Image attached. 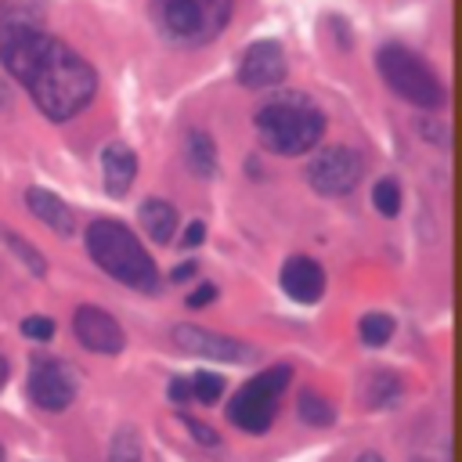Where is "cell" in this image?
Masks as SVG:
<instances>
[{
    "mask_svg": "<svg viewBox=\"0 0 462 462\" xmlns=\"http://www.w3.org/2000/svg\"><path fill=\"white\" fill-rule=\"evenodd\" d=\"M0 61L22 87H29L32 101L54 123L72 119L94 101V69L69 43L47 36L40 22L0 18Z\"/></svg>",
    "mask_w": 462,
    "mask_h": 462,
    "instance_id": "obj_1",
    "label": "cell"
},
{
    "mask_svg": "<svg viewBox=\"0 0 462 462\" xmlns=\"http://www.w3.org/2000/svg\"><path fill=\"white\" fill-rule=\"evenodd\" d=\"M87 253L116 282H123V285H130L137 292H155V285H159L155 260L144 253V245L137 242V235L126 224H119V220H94L87 227Z\"/></svg>",
    "mask_w": 462,
    "mask_h": 462,
    "instance_id": "obj_2",
    "label": "cell"
},
{
    "mask_svg": "<svg viewBox=\"0 0 462 462\" xmlns=\"http://www.w3.org/2000/svg\"><path fill=\"white\" fill-rule=\"evenodd\" d=\"M260 144L274 155H303L325 134V116L307 97H274L256 112Z\"/></svg>",
    "mask_w": 462,
    "mask_h": 462,
    "instance_id": "obj_3",
    "label": "cell"
},
{
    "mask_svg": "<svg viewBox=\"0 0 462 462\" xmlns=\"http://www.w3.org/2000/svg\"><path fill=\"white\" fill-rule=\"evenodd\" d=\"M235 0H152L155 25L170 43L202 47L220 36Z\"/></svg>",
    "mask_w": 462,
    "mask_h": 462,
    "instance_id": "obj_4",
    "label": "cell"
},
{
    "mask_svg": "<svg viewBox=\"0 0 462 462\" xmlns=\"http://www.w3.org/2000/svg\"><path fill=\"white\" fill-rule=\"evenodd\" d=\"M375 65H379V76L386 79V87L419 105V108H440L444 105V87H440V76L408 47L401 43H386L379 54H375Z\"/></svg>",
    "mask_w": 462,
    "mask_h": 462,
    "instance_id": "obj_5",
    "label": "cell"
},
{
    "mask_svg": "<svg viewBox=\"0 0 462 462\" xmlns=\"http://www.w3.org/2000/svg\"><path fill=\"white\" fill-rule=\"evenodd\" d=\"M289 375H292L289 365H274V368L253 375V379L231 397L227 419H231L238 430H245V433H267L271 422H274V415H278V397H282V390L289 386Z\"/></svg>",
    "mask_w": 462,
    "mask_h": 462,
    "instance_id": "obj_6",
    "label": "cell"
},
{
    "mask_svg": "<svg viewBox=\"0 0 462 462\" xmlns=\"http://www.w3.org/2000/svg\"><path fill=\"white\" fill-rule=\"evenodd\" d=\"M361 155L346 144H328L321 148L310 166H307V180L318 195H328V199H339V195H350L361 180Z\"/></svg>",
    "mask_w": 462,
    "mask_h": 462,
    "instance_id": "obj_7",
    "label": "cell"
},
{
    "mask_svg": "<svg viewBox=\"0 0 462 462\" xmlns=\"http://www.w3.org/2000/svg\"><path fill=\"white\" fill-rule=\"evenodd\" d=\"M29 397L43 411H65L76 397V375L65 361L54 357H36L29 372Z\"/></svg>",
    "mask_w": 462,
    "mask_h": 462,
    "instance_id": "obj_8",
    "label": "cell"
},
{
    "mask_svg": "<svg viewBox=\"0 0 462 462\" xmlns=\"http://www.w3.org/2000/svg\"><path fill=\"white\" fill-rule=\"evenodd\" d=\"M173 343L184 354H199V357H213V361H253L256 357L253 346H245L231 336H220L213 328H202V325H177Z\"/></svg>",
    "mask_w": 462,
    "mask_h": 462,
    "instance_id": "obj_9",
    "label": "cell"
},
{
    "mask_svg": "<svg viewBox=\"0 0 462 462\" xmlns=\"http://www.w3.org/2000/svg\"><path fill=\"white\" fill-rule=\"evenodd\" d=\"M72 332H76V339H79L87 350H94V354H119V350L126 346L123 325H119L108 310H101V307H94V303H87V307L76 310Z\"/></svg>",
    "mask_w": 462,
    "mask_h": 462,
    "instance_id": "obj_10",
    "label": "cell"
},
{
    "mask_svg": "<svg viewBox=\"0 0 462 462\" xmlns=\"http://www.w3.org/2000/svg\"><path fill=\"white\" fill-rule=\"evenodd\" d=\"M289 65H285V51L274 40H260L242 54V69H238V83L249 90H263V87H278L285 79Z\"/></svg>",
    "mask_w": 462,
    "mask_h": 462,
    "instance_id": "obj_11",
    "label": "cell"
},
{
    "mask_svg": "<svg viewBox=\"0 0 462 462\" xmlns=\"http://www.w3.org/2000/svg\"><path fill=\"white\" fill-rule=\"evenodd\" d=\"M282 289L296 303H318L321 292H325V271H321V263L310 260V256H292L282 267Z\"/></svg>",
    "mask_w": 462,
    "mask_h": 462,
    "instance_id": "obj_12",
    "label": "cell"
},
{
    "mask_svg": "<svg viewBox=\"0 0 462 462\" xmlns=\"http://www.w3.org/2000/svg\"><path fill=\"white\" fill-rule=\"evenodd\" d=\"M101 173H105V191H108L112 199H119V195L130 191V184H134V177H137V155H134L126 144L112 141V144L101 152Z\"/></svg>",
    "mask_w": 462,
    "mask_h": 462,
    "instance_id": "obj_13",
    "label": "cell"
},
{
    "mask_svg": "<svg viewBox=\"0 0 462 462\" xmlns=\"http://www.w3.org/2000/svg\"><path fill=\"white\" fill-rule=\"evenodd\" d=\"M25 206H29V213H36L51 231H58V235H72V231H76L72 209H69L54 191H47V188H29V191H25Z\"/></svg>",
    "mask_w": 462,
    "mask_h": 462,
    "instance_id": "obj_14",
    "label": "cell"
},
{
    "mask_svg": "<svg viewBox=\"0 0 462 462\" xmlns=\"http://www.w3.org/2000/svg\"><path fill=\"white\" fill-rule=\"evenodd\" d=\"M141 224H144V231H148L152 242H159V245L173 242V231H177V209H173V202H166V199H144L141 202Z\"/></svg>",
    "mask_w": 462,
    "mask_h": 462,
    "instance_id": "obj_15",
    "label": "cell"
},
{
    "mask_svg": "<svg viewBox=\"0 0 462 462\" xmlns=\"http://www.w3.org/2000/svg\"><path fill=\"white\" fill-rule=\"evenodd\" d=\"M401 393H404V383H401V375H393V372H372L368 379H365V404L368 408H393L397 401H401Z\"/></svg>",
    "mask_w": 462,
    "mask_h": 462,
    "instance_id": "obj_16",
    "label": "cell"
},
{
    "mask_svg": "<svg viewBox=\"0 0 462 462\" xmlns=\"http://www.w3.org/2000/svg\"><path fill=\"white\" fill-rule=\"evenodd\" d=\"M184 141H188V144H184V155H188L191 173L213 177V173H217V148H213V137L202 134V130H188Z\"/></svg>",
    "mask_w": 462,
    "mask_h": 462,
    "instance_id": "obj_17",
    "label": "cell"
},
{
    "mask_svg": "<svg viewBox=\"0 0 462 462\" xmlns=\"http://www.w3.org/2000/svg\"><path fill=\"white\" fill-rule=\"evenodd\" d=\"M108 462H144V451H141V437L134 426H119L108 440Z\"/></svg>",
    "mask_w": 462,
    "mask_h": 462,
    "instance_id": "obj_18",
    "label": "cell"
},
{
    "mask_svg": "<svg viewBox=\"0 0 462 462\" xmlns=\"http://www.w3.org/2000/svg\"><path fill=\"white\" fill-rule=\"evenodd\" d=\"M296 411H300V419H303L307 426H328V422L336 419L332 404H328L321 393H314V390H303V393L296 397Z\"/></svg>",
    "mask_w": 462,
    "mask_h": 462,
    "instance_id": "obj_19",
    "label": "cell"
},
{
    "mask_svg": "<svg viewBox=\"0 0 462 462\" xmlns=\"http://www.w3.org/2000/svg\"><path fill=\"white\" fill-rule=\"evenodd\" d=\"M4 242L11 245V253H18V260L32 271V274H43L47 271V260H43V253L32 245V242H25L18 231H11V227H4Z\"/></svg>",
    "mask_w": 462,
    "mask_h": 462,
    "instance_id": "obj_20",
    "label": "cell"
},
{
    "mask_svg": "<svg viewBox=\"0 0 462 462\" xmlns=\"http://www.w3.org/2000/svg\"><path fill=\"white\" fill-rule=\"evenodd\" d=\"M357 332H361V343L365 346H383L393 336V318L390 314H365L361 325H357Z\"/></svg>",
    "mask_w": 462,
    "mask_h": 462,
    "instance_id": "obj_21",
    "label": "cell"
},
{
    "mask_svg": "<svg viewBox=\"0 0 462 462\" xmlns=\"http://www.w3.org/2000/svg\"><path fill=\"white\" fill-rule=\"evenodd\" d=\"M188 386H191V401H202V404H217L224 397V379L217 372H195Z\"/></svg>",
    "mask_w": 462,
    "mask_h": 462,
    "instance_id": "obj_22",
    "label": "cell"
},
{
    "mask_svg": "<svg viewBox=\"0 0 462 462\" xmlns=\"http://www.w3.org/2000/svg\"><path fill=\"white\" fill-rule=\"evenodd\" d=\"M372 202H375V209L383 213V217H397L401 213V188H397V180H379L375 184V191H372Z\"/></svg>",
    "mask_w": 462,
    "mask_h": 462,
    "instance_id": "obj_23",
    "label": "cell"
},
{
    "mask_svg": "<svg viewBox=\"0 0 462 462\" xmlns=\"http://www.w3.org/2000/svg\"><path fill=\"white\" fill-rule=\"evenodd\" d=\"M22 336L47 343V339L54 336V321H51V318H43V314H32V318H25V321H22Z\"/></svg>",
    "mask_w": 462,
    "mask_h": 462,
    "instance_id": "obj_24",
    "label": "cell"
},
{
    "mask_svg": "<svg viewBox=\"0 0 462 462\" xmlns=\"http://www.w3.org/2000/svg\"><path fill=\"white\" fill-rule=\"evenodd\" d=\"M217 300V285L213 282H202L191 296H188V307H206V303H213Z\"/></svg>",
    "mask_w": 462,
    "mask_h": 462,
    "instance_id": "obj_25",
    "label": "cell"
},
{
    "mask_svg": "<svg viewBox=\"0 0 462 462\" xmlns=\"http://www.w3.org/2000/svg\"><path fill=\"white\" fill-rule=\"evenodd\" d=\"M184 426L191 430V437H195L199 444H217V440H220V437L213 433V426H202V422H195V419H188V415H184Z\"/></svg>",
    "mask_w": 462,
    "mask_h": 462,
    "instance_id": "obj_26",
    "label": "cell"
},
{
    "mask_svg": "<svg viewBox=\"0 0 462 462\" xmlns=\"http://www.w3.org/2000/svg\"><path fill=\"white\" fill-rule=\"evenodd\" d=\"M166 393H170L173 404H188V401H191V386H188V379H173Z\"/></svg>",
    "mask_w": 462,
    "mask_h": 462,
    "instance_id": "obj_27",
    "label": "cell"
},
{
    "mask_svg": "<svg viewBox=\"0 0 462 462\" xmlns=\"http://www.w3.org/2000/svg\"><path fill=\"white\" fill-rule=\"evenodd\" d=\"M202 238H206V224H202V220H195V224H188V231H184V238H180V242L191 249V245H199Z\"/></svg>",
    "mask_w": 462,
    "mask_h": 462,
    "instance_id": "obj_28",
    "label": "cell"
},
{
    "mask_svg": "<svg viewBox=\"0 0 462 462\" xmlns=\"http://www.w3.org/2000/svg\"><path fill=\"white\" fill-rule=\"evenodd\" d=\"M191 274H195V260H184L180 267H173L170 278H173V282H184V278H191Z\"/></svg>",
    "mask_w": 462,
    "mask_h": 462,
    "instance_id": "obj_29",
    "label": "cell"
},
{
    "mask_svg": "<svg viewBox=\"0 0 462 462\" xmlns=\"http://www.w3.org/2000/svg\"><path fill=\"white\" fill-rule=\"evenodd\" d=\"M357 462H386L379 451H365V455H357Z\"/></svg>",
    "mask_w": 462,
    "mask_h": 462,
    "instance_id": "obj_30",
    "label": "cell"
},
{
    "mask_svg": "<svg viewBox=\"0 0 462 462\" xmlns=\"http://www.w3.org/2000/svg\"><path fill=\"white\" fill-rule=\"evenodd\" d=\"M7 375H11V368H7V361H4V357H0V390H4V386H7Z\"/></svg>",
    "mask_w": 462,
    "mask_h": 462,
    "instance_id": "obj_31",
    "label": "cell"
},
{
    "mask_svg": "<svg viewBox=\"0 0 462 462\" xmlns=\"http://www.w3.org/2000/svg\"><path fill=\"white\" fill-rule=\"evenodd\" d=\"M7 105H11V97H7V90L0 87V108H7Z\"/></svg>",
    "mask_w": 462,
    "mask_h": 462,
    "instance_id": "obj_32",
    "label": "cell"
},
{
    "mask_svg": "<svg viewBox=\"0 0 462 462\" xmlns=\"http://www.w3.org/2000/svg\"><path fill=\"white\" fill-rule=\"evenodd\" d=\"M4 458H7V455H4V444H0V462H4Z\"/></svg>",
    "mask_w": 462,
    "mask_h": 462,
    "instance_id": "obj_33",
    "label": "cell"
}]
</instances>
